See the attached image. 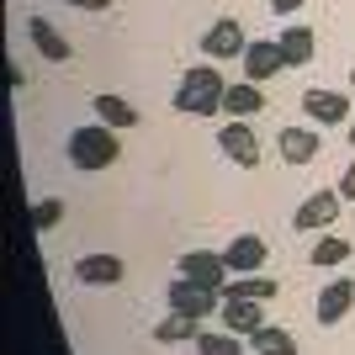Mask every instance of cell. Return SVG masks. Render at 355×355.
I'll use <instances>...</instances> for the list:
<instances>
[{"label": "cell", "mask_w": 355, "mask_h": 355, "mask_svg": "<svg viewBox=\"0 0 355 355\" xmlns=\"http://www.w3.org/2000/svg\"><path fill=\"white\" fill-rule=\"evenodd\" d=\"M223 96H228V80L218 74V64H196V69L180 74L170 106L180 117H212V112H223Z\"/></svg>", "instance_id": "cell-1"}, {"label": "cell", "mask_w": 355, "mask_h": 355, "mask_svg": "<svg viewBox=\"0 0 355 355\" xmlns=\"http://www.w3.org/2000/svg\"><path fill=\"white\" fill-rule=\"evenodd\" d=\"M69 164L74 170H106V164H117V154H122V144L112 138V128H74L69 133Z\"/></svg>", "instance_id": "cell-2"}, {"label": "cell", "mask_w": 355, "mask_h": 355, "mask_svg": "<svg viewBox=\"0 0 355 355\" xmlns=\"http://www.w3.org/2000/svg\"><path fill=\"white\" fill-rule=\"evenodd\" d=\"M218 148L239 164V170H260V159H266V148H260V138H254V128L244 117H228L218 128Z\"/></svg>", "instance_id": "cell-3"}, {"label": "cell", "mask_w": 355, "mask_h": 355, "mask_svg": "<svg viewBox=\"0 0 355 355\" xmlns=\"http://www.w3.org/2000/svg\"><path fill=\"white\" fill-rule=\"evenodd\" d=\"M170 313H186V318H212V313H223V292L175 276V282H170Z\"/></svg>", "instance_id": "cell-4"}, {"label": "cell", "mask_w": 355, "mask_h": 355, "mask_svg": "<svg viewBox=\"0 0 355 355\" xmlns=\"http://www.w3.org/2000/svg\"><path fill=\"white\" fill-rule=\"evenodd\" d=\"M180 276L196 286H212V292H223V286L234 282V270H228V260L212 250H191V254H180Z\"/></svg>", "instance_id": "cell-5"}, {"label": "cell", "mask_w": 355, "mask_h": 355, "mask_svg": "<svg viewBox=\"0 0 355 355\" xmlns=\"http://www.w3.org/2000/svg\"><path fill=\"white\" fill-rule=\"evenodd\" d=\"M340 202H345L340 191H313L308 202L292 212V228H297V234H324L329 223L340 218Z\"/></svg>", "instance_id": "cell-6"}, {"label": "cell", "mask_w": 355, "mask_h": 355, "mask_svg": "<svg viewBox=\"0 0 355 355\" xmlns=\"http://www.w3.org/2000/svg\"><path fill=\"white\" fill-rule=\"evenodd\" d=\"M286 69V53L276 37H254L250 48H244V74H250L254 85H266V80H276V74Z\"/></svg>", "instance_id": "cell-7"}, {"label": "cell", "mask_w": 355, "mask_h": 355, "mask_svg": "<svg viewBox=\"0 0 355 355\" xmlns=\"http://www.w3.org/2000/svg\"><path fill=\"white\" fill-rule=\"evenodd\" d=\"M244 48H250V37H244V27H239L234 16L212 21L207 37H202V53H207V59H244Z\"/></svg>", "instance_id": "cell-8"}, {"label": "cell", "mask_w": 355, "mask_h": 355, "mask_svg": "<svg viewBox=\"0 0 355 355\" xmlns=\"http://www.w3.org/2000/svg\"><path fill=\"white\" fill-rule=\"evenodd\" d=\"M302 112H308L313 122H324V128H340V122H350V96H345V90L313 85L308 96H302Z\"/></svg>", "instance_id": "cell-9"}, {"label": "cell", "mask_w": 355, "mask_h": 355, "mask_svg": "<svg viewBox=\"0 0 355 355\" xmlns=\"http://www.w3.org/2000/svg\"><path fill=\"white\" fill-rule=\"evenodd\" d=\"M223 260H228V270L234 276H254V270H266V260H270V244L260 234H239L228 250H223Z\"/></svg>", "instance_id": "cell-10"}, {"label": "cell", "mask_w": 355, "mask_h": 355, "mask_svg": "<svg viewBox=\"0 0 355 355\" xmlns=\"http://www.w3.org/2000/svg\"><path fill=\"white\" fill-rule=\"evenodd\" d=\"M122 276H128L122 254H80L74 260V282L80 286H117Z\"/></svg>", "instance_id": "cell-11"}, {"label": "cell", "mask_w": 355, "mask_h": 355, "mask_svg": "<svg viewBox=\"0 0 355 355\" xmlns=\"http://www.w3.org/2000/svg\"><path fill=\"white\" fill-rule=\"evenodd\" d=\"M350 308H355V282H350V276H340V282H329L324 292H318V308H313V318H318L324 329H334Z\"/></svg>", "instance_id": "cell-12"}, {"label": "cell", "mask_w": 355, "mask_h": 355, "mask_svg": "<svg viewBox=\"0 0 355 355\" xmlns=\"http://www.w3.org/2000/svg\"><path fill=\"white\" fill-rule=\"evenodd\" d=\"M27 37H32V48H37L43 59H53V64H69V53H74V48L64 43V32L53 27V21H43V16H32V21H27Z\"/></svg>", "instance_id": "cell-13"}, {"label": "cell", "mask_w": 355, "mask_h": 355, "mask_svg": "<svg viewBox=\"0 0 355 355\" xmlns=\"http://www.w3.org/2000/svg\"><path fill=\"white\" fill-rule=\"evenodd\" d=\"M276 297V282H270L266 270H254V276H234V282L223 286V302H270Z\"/></svg>", "instance_id": "cell-14"}, {"label": "cell", "mask_w": 355, "mask_h": 355, "mask_svg": "<svg viewBox=\"0 0 355 355\" xmlns=\"http://www.w3.org/2000/svg\"><path fill=\"white\" fill-rule=\"evenodd\" d=\"M223 329L250 340L254 329H266V302H223Z\"/></svg>", "instance_id": "cell-15"}, {"label": "cell", "mask_w": 355, "mask_h": 355, "mask_svg": "<svg viewBox=\"0 0 355 355\" xmlns=\"http://www.w3.org/2000/svg\"><path fill=\"white\" fill-rule=\"evenodd\" d=\"M90 112H96V122H106V128H138V106H128L122 96H112V90L90 96Z\"/></svg>", "instance_id": "cell-16"}, {"label": "cell", "mask_w": 355, "mask_h": 355, "mask_svg": "<svg viewBox=\"0 0 355 355\" xmlns=\"http://www.w3.org/2000/svg\"><path fill=\"white\" fill-rule=\"evenodd\" d=\"M276 43H282V53H286V64H292V69L313 64V53H318V37H313V27H302V21H297V27H286Z\"/></svg>", "instance_id": "cell-17"}, {"label": "cell", "mask_w": 355, "mask_h": 355, "mask_svg": "<svg viewBox=\"0 0 355 355\" xmlns=\"http://www.w3.org/2000/svg\"><path fill=\"white\" fill-rule=\"evenodd\" d=\"M223 112H228V117H244V122L260 117V112H266V90L254 85V80H250V85H228V96H223Z\"/></svg>", "instance_id": "cell-18"}, {"label": "cell", "mask_w": 355, "mask_h": 355, "mask_svg": "<svg viewBox=\"0 0 355 355\" xmlns=\"http://www.w3.org/2000/svg\"><path fill=\"white\" fill-rule=\"evenodd\" d=\"M250 345H254V355H297V334H292V329H282V324L254 329Z\"/></svg>", "instance_id": "cell-19"}, {"label": "cell", "mask_w": 355, "mask_h": 355, "mask_svg": "<svg viewBox=\"0 0 355 355\" xmlns=\"http://www.w3.org/2000/svg\"><path fill=\"white\" fill-rule=\"evenodd\" d=\"M318 154V133L313 128H282V159L286 164H308Z\"/></svg>", "instance_id": "cell-20"}, {"label": "cell", "mask_w": 355, "mask_h": 355, "mask_svg": "<svg viewBox=\"0 0 355 355\" xmlns=\"http://www.w3.org/2000/svg\"><path fill=\"white\" fill-rule=\"evenodd\" d=\"M350 254H355V250H350V239H345V234H324L318 244H313L308 260H313V266H324V270H340Z\"/></svg>", "instance_id": "cell-21"}, {"label": "cell", "mask_w": 355, "mask_h": 355, "mask_svg": "<svg viewBox=\"0 0 355 355\" xmlns=\"http://www.w3.org/2000/svg\"><path fill=\"white\" fill-rule=\"evenodd\" d=\"M196 355H244V334H228V329H202V334H196Z\"/></svg>", "instance_id": "cell-22"}, {"label": "cell", "mask_w": 355, "mask_h": 355, "mask_svg": "<svg viewBox=\"0 0 355 355\" xmlns=\"http://www.w3.org/2000/svg\"><path fill=\"white\" fill-rule=\"evenodd\" d=\"M196 334H202V318H186V313H170V318H159V324H154V340H159V345L196 340Z\"/></svg>", "instance_id": "cell-23"}, {"label": "cell", "mask_w": 355, "mask_h": 355, "mask_svg": "<svg viewBox=\"0 0 355 355\" xmlns=\"http://www.w3.org/2000/svg\"><path fill=\"white\" fill-rule=\"evenodd\" d=\"M59 218H64V202H59V196L32 202V228H59Z\"/></svg>", "instance_id": "cell-24"}, {"label": "cell", "mask_w": 355, "mask_h": 355, "mask_svg": "<svg viewBox=\"0 0 355 355\" xmlns=\"http://www.w3.org/2000/svg\"><path fill=\"white\" fill-rule=\"evenodd\" d=\"M302 6H308V0H270V11H276V16H297Z\"/></svg>", "instance_id": "cell-25"}, {"label": "cell", "mask_w": 355, "mask_h": 355, "mask_svg": "<svg viewBox=\"0 0 355 355\" xmlns=\"http://www.w3.org/2000/svg\"><path fill=\"white\" fill-rule=\"evenodd\" d=\"M340 196H345V202H355V164L340 175Z\"/></svg>", "instance_id": "cell-26"}, {"label": "cell", "mask_w": 355, "mask_h": 355, "mask_svg": "<svg viewBox=\"0 0 355 355\" xmlns=\"http://www.w3.org/2000/svg\"><path fill=\"white\" fill-rule=\"evenodd\" d=\"M64 6H80V11H106L112 0H64Z\"/></svg>", "instance_id": "cell-27"}, {"label": "cell", "mask_w": 355, "mask_h": 355, "mask_svg": "<svg viewBox=\"0 0 355 355\" xmlns=\"http://www.w3.org/2000/svg\"><path fill=\"white\" fill-rule=\"evenodd\" d=\"M350 148H355V128H350Z\"/></svg>", "instance_id": "cell-28"}, {"label": "cell", "mask_w": 355, "mask_h": 355, "mask_svg": "<svg viewBox=\"0 0 355 355\" xmlns=\"http://www.w3.org/2000/svg\"><path fill=\"white\" fill-rule=\"evenodd\" d=\"M350 85H355V69H350Z\"/></svg>", "instance_id": "cell-29"}]
</instances>
